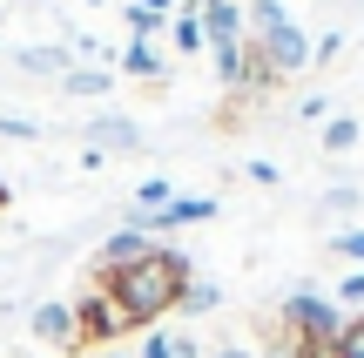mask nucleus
Masks as SVG:
<instances>
[{"mask_svg":"<svg viewBox=\"0 0 364 358\" xmlns=\"http://www.w3.org/2000/svg\"><path fill=\"white\" fill-rule=\"evenodd\" d=\"M7 203H14V189H7V183H0V210H7Z\"/></svg>","mask_w":364,"mask_h":358,"instance_id":"cd10ccee","label":"nucleus"},{"mask_svg":"<svg viewBox=\"0 0 364 358\" xmlns=\"http://www.w3.org/2000/svg\"><path fill=\"white\" fill-rule=\"evenodd\" d=\"M122 14H129V34L135 41H156L162 27H169V0H129Z\"/></svg>","mask_w":364,"mask_h":358,"instance_id":"9b49d317","label":"nucleus"},{"mask_svg":"<svg viewBox=\"0 0 364 358\" xmlns=\"http://www.w3.org/2000/svg\"><path fill=\"white\" fill-rule=\"evenodd\" d=\"M250 48L263 54V68H270L277 81H290V75H304V68H311V34H304L297 21H284V27H270V34H257Z\"/></svg>","mask_w":364,"mask_h":358,"instance_id":"20e7f679","label":"nucleus"},{"mask_svg":"<svg viewBox=\"0 0 364 358\" xmlns=\"http://www.w3.org/2000/svg\"><path fill=\"white\" fill-rule=\"evenodd\" d=\"M338 291H344V305H364V270H351V278H344Z\"/></svg>","mask_w":364,"mask_h":358,"instance_id":"b1692460","label":"nucleus"},{"mask_svg":"<svg viewBox=\"0 0 364 358\" xmlns=\"http://www.w3.org/2000/svg\"><path fill=\"white\" fill-rule=\"evenodd\" d=\"M236 7H250V0H236Z\"/></svg>","mask_w":364,"mask_h":358,"instance_id":"c756f323","label":"nucleus"},{"mask_svg":"<svg viewBox=\"0 0 364 358\" xmlns=\"http://www.w3.org/2000/svg\"><path fill=\"white\" fill-rule=\"evenodd\" d=\"M14 68L34 75V81H61L68 68H75V54H68L61 41H48V48H21V54H14Z\"/></svg>","mask_w":364,"mask_h":358,"instance_id":"1a4fd4ad","label":"nucleus"},{"mask_svg":"<svg viewBox=\"0 0 364 358\" xmlns=\"http://www.w3.org/2000/svg\"><path fill=\"white\" fill-rule=\"evenodd\" d=\"M277 325H284L297 345H338L344 338V305H331V298H317V291H290L284 305H277Z\"/></svg>","mask_w":364,"mask_h":358,"instance_id":"f03ea898","label":"nucleus"},{"mask_svg":"<svg viewBox=\"0 0 364 358\" xmlns=\"http://www.w3.org/2000/svg\"><path fill=\"white\" fill-rule=\"evenodd\" d=\"M122 75H135V81H162V75H169V61H162L156 41H129V48H122Z\"/></svg>","mask_w":364,"mask_h":358,"instance_id":"9d476101","label":"nucleus"},{"mask_svg":"<svg viewBox=\"0 0 364 358\" xmlns=\"http://www.w3.org/2000/svg\"><path fill=\"white\" fill-rule=\"evenodd\" d=\"M344 358H364V318H344V338H338Z\"/></svg>","mask_w":364,"mask_h":358,"instance_id":"412c9836","label":"nucleus"},{"mask_svg":"<svg viewBox=\"0 0 364 358\" xmlns=\"http://www.w3.org/2000/svg\"><path fill=\"white\" fill-rule=\"evenodd\" d=\"M331 257H344V264L364 270V223H344L338 237H331Z\"/></svg>","mask_w":364,"mask_h":358,"instance_id":"f3484780","label":"nucleus"},{"mask_svg":"<svg viewBox=\"0 0 364 358\" xmlns=\"http://www.w3.org/2000/svg\"><path fill=\"white\" fill-rule=\"evenodd\" d=\"M324 210H331V216H351V210H358V189H351V183H344V189H324Z\"/></svg>","mask_w":364,"mask_h":358,"instance_id":"4be33fe9","label":"nucleus"},{"mask_svg":"<svg viewBox=\"0 0 364 358\" xmlns=\"http://www.w3.org/2000/svg\"><path fill=\"white\" fill-rule=\"evenodd\" d=\"M189 278H196L189 257H182V251H162V243H156L142 264H129V270H95L88 284L122 311V325H129V332H149V325H162V318L182 305Z\"/></svg>","mask_w":364,"mask_h":358,"instance_id":"f257e3e1","label":"nucleus"},{"mask_svg":"<svg viewBox=\"0 0 364 358\" xmlns=\"http://www.w3.org/2000/svg\"><path fill=\"white\" fill-rule=\"evenodd\" d=\"M196 7H209V0H196Z\"/></svg>","mask_w":364,"mask_h":358,"instance_id":"7c9ffc66","label":"nucleus"},{"mask_svg":"<svg viewBox=\"0 0 364 358\" xmlns=\"http://www.w3.org/2000/svg\"><path fill=\"white\" fill-rule=\"evenodd\" d=\"M209 358H257V352H250V345H216Z\"/></svg>","mask_w":364,"mask_h":358,"instance_id":"bb28decb","label":"nucleus"},{"mask_svg":"<svg viewBox=\"0 0 364 358\" xmlns=\"http://www.w3.org/2000/svg\"><path fill=\"white\" fill-rule=\"evenodd\" d=\"M27 332H34L41 345H54V352H75V305H34Z\"/></svg>","mask_w":364,"mask_h":358,"instance_id":"0eeeda50","label":"nucleus"},{"mask_svg":"<svg viewBox=\"0 0 364 358\" xmlns=\"http://www.w3.org/2000/svg\"><path fill=\"white\" fill-rule=\"evenodd\" d=\"M0 135H7V142H41V122H27V115H0Z\"/></svg>","mask_w":364,"mask_h":358,"instance_id":"a211bd4d","label":"nucleus"},{"mask_svg":"<svg viewBox=\"0 0 364 358\" xmlns=\"http://www.w3.org/2000/svg\"><path fill=\"white\" fill-rule=\"evenodd\" d=\"M135 358H176V332H149V338H142V352H135Z\"/></svg>","mask_w":364,"mask_h":358,"instance_id":"aec40b11","label":"nucleus"},{"mask_svg":"<svg viewBox=\"0 0 364 358\" xmlns=\"http://www.w3.org/2000/svg\"><path fill=\"white\" fill-rule=\"evenodd\" d=\"M344 149H358V115H331L324 122V156H344Z\"/></svg>","mask_w":364,"mask_h":358,"instance_id":"dca6fc26","label":"nucleus"},{"mask_svg":"<svg viewBox=\"0 0 364 358\" xmlns=\"http://www.w3.org/2000/svg\"><path fill=\"white\" fill-rule=\"evenodd\" d=\"M196 21H203L209 48H243V7L236 0H209V7H196Z\"/></svg>","mask_w":364,"mask_h":358,"instance_id":"39448f33","label":"nucleus"},{"mask_svg":"<svg viewBox=\"0 0 364 358\" xmlns=\"http://www.w3.org/2000/svg\"><path fill=\"white\" fill-rule=\"evenodd\" d=\"M169 203H176V183H169V176H149V183L135 189V210H142V216H156V210H169Z\"/></svg>","mask_w":364,"mask_h":358,"instance_id":"2eb2a0df","label":"nucleus"},{"mask_svg":"<svg viewBox=\"0 0 364 358\" xmlns=\"http://www.w3.org/2000/svg\"><path fill=\"white\" fill-rule=\"evenodd\" d=\"M108 88H115L108 68H68L61 75V95H75V102H95V95H108Z\"/></svg>","mask_w":364,"mask_h":358,"instance_id":"f8f14e48","label":"nucleus"},{"mask_svg":"<svg viewBox=\"0 0 364 358\" xmlns=\"http://www.w3.org/2000/svg\"><path fill=\"white\" fill-rule=\"evenodd\" d=\"M122 332H129V325H122V311L88 284V291L75 298V352H115Z\"/></svg>","mask_w":364,"mask_h":358,"instance_id":"7ed1b4c3","label":"nucleus"},{"mask_svg":"<svg viewBox=\"0 0 364 358\" xmlns=\"http://www.w3.org/2000/svg\"><path fill=\"white\" fill-rule=\"evenodd\" d=\"M290 122H331V102L324 95H304V102L290 108Z\"/></svg>","mask_w":364,"mask_h":358,"instance_id":"6ab92c4d","label":"nucleus"},{"mask_svg":"<svg viewBox=\"0 0 364 358\" xmlns=\"http://www.w3.org/2000/svg\"><path fill=\"white\" fill-rule=\"evenodd\" d=\"M243 176H250V183H263V189H277V183H284V169H277V162H250Z\"/></svg>","mask_w":364,"mask_h":358,"instance_id":"5701e85b","label":"nucleus"},{"mask_svg":"<svg viewBox=\"0 0 364 358\" xmlns=\"http://www.w3.org/2000/svg\"><path fill=\"white\" fill-rule=\"evenodd\" d=\"M88 358H122V352H88Z\"/></svg>","mask_w":364,"mask_h":358,"instance_id":"c85d7f7f","label":"nucleus"},{"mask_svg":"<svg viewBox=\"0 0 364 358\" xmlns=\"http://www.w3.org/2000/svg\"><path fill=\"white\" fill-rule=\"evenodd\" d=\"M169 41L182 54H203L209 41H203V21H196V7H182V14H169Z\"/></svg>","mask_w":364,"mask_h":358,"instance_id":"4468645a","label":"nucleus"},{"mask_svg":"<svg viewBox=\"0 0 364 358\" xmlns=\"http://www.w3.org/2000/svg\"><path fill=\"white\" fill-rule=\"evenodd\" d=\"M176 358H203V352H196V338H189V332H176Z\"/></svg>","mask_w":364,"mask_h":358,"instance_id":"a878e982","label":"nucleus"},{"mask_svg":"<svg viewBox=\"0 0 364 358\" xmlns=\"http://www.w3.org/2000/svg\"><path fill=\"white\" fill-rule=\"evenodd\" d=\"M81 135H88V149H102V156L108 149H142V122H129V115H88Z\"/></svg>","mask_w":364,"mask_h":358,"instance_id":"6e6552de","label":"nucleus"},{"mask_svg":"<svg viewBox=\"0 0 364 358\" xmlns=\"http://www.w3.org/2000/svg\"><path fill=\"white\" fill-rule=\"evenodd\" d=\"M149 251H156V237H149V230H115V237L95 251V270H129V264H142Z\"/></svg>","mask_w":364,"mask_h":358,"instance_id":"423d86ee","label":"nucleus"},{"mask_svg":"<svg viewBox=\"0 0 364 358\" xmlns=\"http://www.w3.org/2000/svg\"><path fill=\"white\" fill-rule=\"evenodd\" d=\"M297 358H344L338 345H297Z\"/></svg>","mask_w":364,"mask_h":358,"instance_id":"393cba45","label":"nucleus"},{"mask_svg":"<svg viewBox=\"0 0 364 358\" xmlns=\"http://www.w3.org/2000/svg\"><path fill=\"white\" fill-rule=\"evenodd\" d=\"M223 305V284H209V278H189V291H182V318H209V311Z\"/></svg>","mask_w":364,"mask_h":358,"instance_id":"ddd939ff","label":"nucleus"}]
</instances>
